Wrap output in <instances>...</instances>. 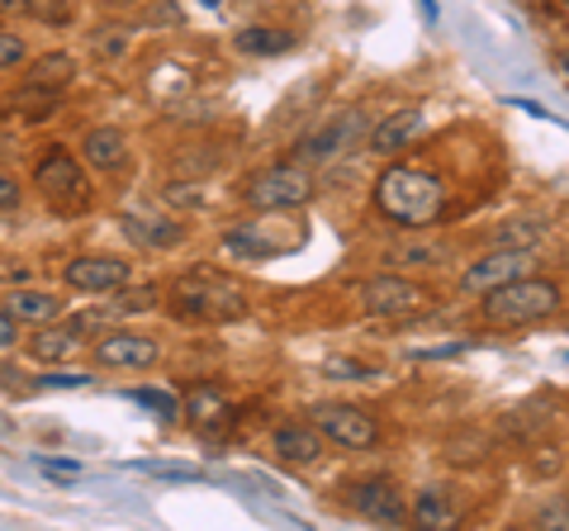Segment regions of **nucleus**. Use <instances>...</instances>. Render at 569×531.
Returning <instances> with one entry per match:
<instances>
[{
  "label": "nucleus",
  "mask_w": 569,
  "mask_h": 531,
  "mask_svg": "<svg viewBox=\"0 0 569 531\" xmlns=\"http://www.w3.org/2000/svg\"><path fill=\"white\" fill-rule=\"evenodd\" d=\"M133 266L123 257H71L67 261V290H81V294H114L119 285H129Z\"/></svg>",
  "instance_id": "12"
},
{
  "label": "nucleus",
  "mask_w": 569,
  "mask_h": 531,
  "mask_svg": "<svg viewBox=\"0 0 569 531\" xmlns=\"http://www.w3.org/2000/svg\"><path fill=\"white\" fill-rule=\"evenodd\" d=\"M370 133V114L366 110H337L328 114L318 129H309L295 143V162L299 167H328L337 157H347L351 148H361V138Z\"/></svg>",
  "instance_id": "5"
},
{
  "label": "nucleus",
  "mask_w": 569,
  "mask_h": 531,
  "mask_svg": "<svg viewBox=\"0 0 569 531\" xmlns=\"http://www.w3.org/2000/svg\"><path fill=\"white\" fill-rule=\"evenodd\" d=\"M91 48L100 52V58H119V52L129 48V29H119V24L96 29V33H91Z\"/></svg>",
  "instance_id": "28"
},
{
  "label": "nucleus",
  "mask_w": 569,
  "mask_h": 531,
  "mask_svg": "<svg viewBox=\"0 0 569 531\" xmlns=\"http://www.w3.org/2000/svg\"><path fill=\"white\" fill-rule=\"evenodd\" d=\"M104 6H148V0H104Z\"/></svg>",
  "instance_id": "40"
},
{
  "label": "nucleus",
  "mask_w": 569,
  "mask_h": 531,
  "mask_svg": "<svg viewBox=\"0 0 569 531\" xmlns=\"http://www.w3.org/2000/svg\"><path fill=\"white\" fill-rule=\"evenodd\" d=\"M20 328H24L20 318H14L10 309H0V357H6V351H14V347H20V338H24Z\"/></svg>",
  "instance_id": "32"
},
{
  "label": "nucleus",
  "mask_w": 569,
  "mask_h": 531,
  "mask_svg": "<svg viewBox=\"0 0 569 531\" xmlns=\"http://www.w3.org/2000/svg\"><path fill=\"white\" fill-rule=\"evenodd\" d=\"M114 294H119L114 299L119 313H148V309H157V285H119Z\"/></svg>",
  "instance_id": "27"
},
{
  "label": "nucleus",
  "mask_w": 569,
  "mask_h": 531,
  "mask_svg": "<svg viewBox=\"0 0 569 531\" xmlns=\"http://www.w3.org/2000/svg\"><path fill=\"white\" fill-rule=\"evenodd\" d=\"M39 470H43V474H62V480H71V474H81L77 460H48V455H39Z\"/></svg>",
  "instance_id": "36"
},
{
  "label": "nucleus",
  "mask_w": 569,
  "mask_h": 531,
  "mask_svg": "<svg viewBox=\"0 0 569 531\" xmlns=\"http://www.w3.org/2000/svg\"><path fill=\"white\" fill-rule=\"evenodd\" d=\"M295 247H305V223L290 219V209H266V219H247L238 228H228L223 238V252L238 257V261H271L280 252H295Z\"/></svg>",
  "instance_id": "3"
},
{
  "label": "nucleus",
  "mask_w": 569,
  "mask_h": 531,
  "mask_svg": "<svg viewBox=\"0 0 569 531\" xmlns=\"http://www.w3.org/2000/svg\"><path fill=\"white\" fill-rule=\"evenodd\" d=\"M556 62H560V72H565V77H569V48H565V52H560V58H556Z\"/></svg>",
  "instance_id": "41"
},
{
  "label": "nucleus",
  "mask_w": 569,
  "mask_h": 531,
  "mask_svg": "<svg viewBox=\"0 0 569 531\" xmlns=\"http://www.w3.org/2000/svg\"><path fill=\"white\" fill-rule=\"evenodd\" d=\"M181 409L190 413V422L200 432H219V428H228V418H233V403H228V394L213 384H194Z\"/></svg>",
  "instance_id": "18"
},
{
  "label": "nucleus",
  "mask_w": 569,
  "mask_h": 531,
  "mask_svg": "<svg viewBox=\"0 0 569 531\" xmlns=\"http://www.w3.org/2000/svg\"><path fill=\"white\" fill-rule=\"evenodd\" d=\"M133 403H138V409H152L157 418H176V413H181V399H176L171 389H152V384H138Z\"/></svg>",
  "instance_id": "26"
},
{
  "label": "nucleus",
  "mask_w": 569,
  "mask_h": 531,
  "mask_svg": "<svg viewBox=\"0 0 569 531\" xmlns=\"http://www.w3.org/2000/svg\"><path fill=\"white\" fill-rule=\"evenodd\" d=\"M24 10L33 14V20H43V24H62L71 14V0H24Z\"/></svg>",
  "instance_id": "29"
},
{
  "label": "nucleus",
  "mask_w": 569,
  "mask_h": 531,
  "mask_svg": "<svg viewBox=\"0 0 569 531\" xmlns=\"http://www.w3.org/2000/svg\"><path fill=\"white\" fill-rule=\"evenodd\" d=\"M323 441L318 437V428H280L276 432V455L284 460V465H313L318 455H323Z\"/></svg>",
  "instance_id": "20"
},
{
  "label": "nucleus",
  "mask_w": 569,
  "mask_h": 531,
  "mask_svg": "<svg viewBox=\"0 0 569 531\" xmlns=\"http://www.w3.org/2000/svg\"><path fill=\"white\" fill-rule=\"evenodd\" d=\"M479 299H485V318L493 328H522V323H537V318L560 309V285L527 271V275L508 280V285H498Z\"/></svg>",
  "instance_id": "2"
},
{
  "label": "nucleus",
  "mask_w": 569,
  "mask_h": 531,
  "mask_svg": "<svg viewBox=\"0 0 569 531\" xmlns=\"http://www.w3.org/2000/svg\"><path fill=\"white\" fill-rule=\"evenodd\" d=\"M546 238V228L541 223H503L493 233V247H518V252H531Z\"/></svg>",
  "instance_id": "25"
},
{
  "label": "nucleus",
  "mask_w": 569,
  "mask_h": 531,
  "mask_svg": "<svg viewBox=\"0 0 569 531\" xmlns=\"http://www.w3.org/2000/svg\"><path fill=\"white\" fill-rule=\"evenodd\" d=\"M531 271V252H518V247H493L489 257L470 261L466 271H460V294H489L498 285H508V280H518Z\"/></svg>",
  "instance_id": "10"
},
{
  "label": "nucleus",
  "mask_w": 569,
  "mask_h": 531,
  "mask_svg": "<svg viewBox=\"0 0 569 531\" xmlns=\"http://www.w3.org/2000/svg\"><path fill=\"white\" fill-rule=\"evenodd\" d=\"M418 6H422V20L437 24V0H418Z\"/></svg>",
  "instance_id": "38"
},
{
  "label": "nucleus",
  "mask_w": 569,
  "mask_h": 531,
  "mask_svg": "<svg viewBox=\"0 0 569 531\" xmlns=\"http://www.w3.org/2000/svg\"><path fill=\"white\" fill-rule=\"evenodd\" d=\"M537 522H541V527H569V499L546 503V508L537 512Z\"/></svg>",
  "instance_id": "35"
},
{
  "label": "nucleus",
  "mask_w": 569,
  "mask_h": 531,
  "mask_svg": "<svg viewBox=\"0 0 569 531\" xmlns=\"http://www.w3.org/2000/svg\"><path fill=\"white\" fill-rule=\"evenodd\" d=\"M242 200L261 209V214L266 209H305L313 200V176L299 162H276L242 186Z\"/></svg>",
  "instance_id": "6"
},
{
  "label": "nucleus",
  "mask_w": 569,
  "mask_h": 531,
  "mask_svg": "<svg viewBox=\"0 0 569 531\" xmlns=\"http://www.w3.org/2000/svg\"><path fill=\"white\" fill-rule=\"evenodd\" d=\"M422 129V110L418 104H408V110H395V114H385L380 123H370V133H366V143L370 152H380V157H395L399 148H408L418 138Z\"/></svg>",
  "instance_id": "15"
},
{
  "label": "nucleus",
  "mask_w": 569,
  "mask_h": 531,
  "mask_svg": "<svg viewBox=\"0 0 569 531\" xmlns=\"http://www.w3.org/2000/svg\"><path fill=\"white\" fill-rule=\"evenodd\" d=\"M171 304H176V313L200 318V323H233V318L247 313V294L233 280H223L213 271H190L186 280L171 285Z\"/></svg>",
  "instance_id": "4"
},
{
  "label": "nucleus",
  "mask_w": 569,
  "mask_h": 531,
  "mask_svg": "<svg viewBox=\"0 0 569 531\" xmlns=\"http://www.w3.org/2000/svg\"><path fill=\"white\" fill-rule=\"evenodd\" d=\"M24 10V0H0V14H20Z\"/></svg>",
  "instance_id": "39"
},
{
  "label": "nucleus",
  "mask_w": 569,
  "mask_h": 531,
  "mask_svg": "<svg viewBox=\"0 0 569 531\" xmlns=\"http://www.w3.org/2000/svg\"><path fill=\"white\" fill-rule=\"evenodd\" d=\"M447 257H451V242H441V238H399L389 247V261H399V266H441Z\"/></svg>",
  "instance_id": "22"
},
{
  "label": "nucleus",
  "mask_w": 569,
  "mask_h": 531,
  "mask_svg": "<svg viewBox=\"0 0 569 531\" xmlns=\"http://www.w3.org/2000/svg\"><path fill=\"white\" fill-rule=\"evenodd\" d=\"M91 384V375H77V370H52V375H39V389H81Z\"/></svg>",
  "instance_id": "33"
},
{
  "label": "nucleus",
  "mask_w": 569,
  "mask_h": 531,
  "mask_svg": "<svg viewBox=\"0 0 569 531\" xmlns=\"http://www.w3.org/2000/svg\"><path fill=\"white\" fill-rule=\"evenodd\" d=\"M347 503L361 512V518L380 522V527H403L408 522V503H403V489L399 480H385V474H376V480H361L347 489Z\"/></svg>",
  "instance_id": "11"
},
{
  "label": "nucleus",
  "mask_w": 569,
  "mask_h": 531,
  "mask_svg": "<svg viewBox=\"0 0 569 531\" xmlns=\"http://www.w3.org/2000/svg\"><path fill=\"white\" fill-rule=\"evenodd\" d=\"M157 357H162V347H157V338H148V332H110V338L96 342V365L104 370H148L157 365Z\"/></svg>",
  "instance_id": "13"
},
{
  "label": "nucleus",
  "mask_w": 569,
  "mask_h": 531,
  "mask_svg": "<svg viewBox=\"0 0 569 531\" xmlns=\"http://www.w3.org/2000/svg\"><path fill=\"white\" fill-rule=\"evenodd\" d=\"M20 204H24V186L0 171V214H6V209H20Z\"/></svg>",
  "instance_id": "34"
},
{
  "label": "nucleus",
  "mask_w": 569,
  "mask_h": 531,
  "mask_svg": "<svg viewBox=\"0 0 569 531\" xmlns=\"http://www.w3.org/2000/svg\"><path fill=\"white\" fill-rule=\"evenodd\" d=\"M33 186H39L43 200L58 204V209L86 204V171H81L77 157L62 152V148H52V152L39 157V167H33Z\"/></svg>",
  "instance_id": "8"
},
{
  "label": "nucleus",
  "mask_w": 569,
  "mask_h": 531,
  "mask_svg": "<svg viewBox=\"0 0 569 531\" xmlns=\"http://www.w3.org/2000/svg\"><path fill=\"white\" fill-rule=\"evenodd\" d=\"M328 370H337V380H370V370L356 361H328Z\"/></svg>",
  "instance_id": "37"
},
{
  "label": "nucleus",
  "mask_w": 569,
  "mask_h": 531,
  "mask_svg": "<svg viewBox=\"0 0 569 531\" xmlns=\"http://www.w3.org/2000/svg\"><path fill=\"white\" fill-rule=\"evenodd\" d=\"M29 58V48L20 33H0V72H14V67H24Z\"/></svg>",
  "instance_id": "30"
},
{
  "label": "nucleus",
  "mask_w": 569,
  "mask_h": 531,
  "mask_svg": "<svg viewBox=\"0 0 569 531\" xmlns=\"http://www.w3.org/2000/svg\"><path fill=\"white\" fill-rule=\"evenodd\" d=\"M295 39L284 29H242L238 39H233V48L238 52H247V58H276V52H284Z\"/></svg>",
  "instance_id": "23"
},
{
  "label": "nucleus",
  "mask_w": 569,
  "mask_h": 531,
  "mask_svg": "<svg viewBox=\"0 0 569 531\" xmlns=\"http://www.w3.org/2000/svg\"><path fill=\"white\" fill-rule=\"evenodd\" d=\"M167 200L186 204V209H200V204H209V190L200 181H181V186H167Z\"/></svg>",
  "instance_id": "31"
},
{
  "label": "nucleus",
  "mask_w": 569,
  "mask_h": 531,
  "mask_svg": "<svg viewBox=\"0 0 569 531\" xmlns=\"http://www.w3.org/2000/svg\"><path fill=\"white\" fill-rule=\"evenodd\" d=\"M432 290L418 285V280L408 275H376L366 280L361 290H356V304H361V313L370 318H418L432 309Z\"/></svg>",
  "instance_id": "7"
},
{
  "label": "nucleus",
  "mask_w": 569,
  "mask_h": 531,
  "mask_svg": "<svg viewBox=\"0 0 569 531\" xmlns=\"http://www.w3.org/2000/svg\"><path fill=\"white\" fill-rule=\"evenodd\" d=\"M71 81H77V58H71V52H43V58H33L24 67L20 91L24 96H58Z\"/></svg>",
  "instance_id": "14"
},
{
  "label": "nucleus",
  "mask_w": 569,
  "mask_h": 531,
  "mask_svg": "<svg viewBox=\"0 0 569 531\" xmlns=\"http://www.w3.org/2000/svg\"><path fill=\"white\" fill-rule=\"evenodd\" d=\"M81 157L91 171H123L129 167V133L114 129V123H100L81 138Z\"/></svg>",
  "instance_id": "16"
},
{
  "label": "nucleus",
  "mask_w": 569,
  "mask_h": 531,
  "mask_svg": "<svg viewBox=\"0 0 569 531\" xmlns=\"http://www.w3.org/2000/svg\"><path fill=\"white\" fill-rule=\"evenodd\" d=\"M376 204L385 219L403 228H432L447 214V181L422 167H389L376 186Z\"/></svg>",
  "instance_id": "1"
},
{
  "label": "nucleus",
  "mask_w": 569,
  "mask_h": 531,
  "mask_svg": "<svg viewBox=\"0 0 569 531\" xmlns=\"http://www.w3.org/2000/svg\"><path fill=\"white\" fill-rule=\"evenodd\" d=\"M200 6H204V10H219V6H223V0H200Z\"/></svg>",
  "instance_id": "42"
},
{
  "label": "nucleus",
  "mask_w": 569,
  "mask_h": 531,
  "mask_svg": "<svg viewBox=\"0 0 569 531\" xmlns=\"http://www.w3.org/2000/svg\"><path fill=\"white\" fill-rule=\"evenodd\" d=\"M20 323H52V318L67 313V299H58L52 290H14L6 304Z\"/></svg>",
  "instance_id": "19"
},
{
  "label": "nucleus",
  "mask_w": 569,
  "mask_h": 531,
  "mask_svg": "<svg viewBox=\"0 0 569 531\" xmlns=\"http://www.w3.org/2000/svg\"><path fill=\"white\" fill-rule=\"evenodd\" d=\"M313 428L328 441H337L342 451H366V447H376V437H380L376 418H370L366 409H356V403H318Z\"/></svg>",
  "instance_id": "9"
},
{
  "label": "nucleus",
  "mask_w": 569,
  "mask_h": 531,
  "mask_svg": "<svg viewBox=\"0 0 569 531\" xmlns=\"http://www.w3.org/2000/svg\"><path fill=\"white\" fill-rule=\"evenodd\" d=\"M408 518H413L418 527H451L456 522V508H451V493L441 484H427L418 489L413 508H408Z\"/></svg>",
  "instance_id": "21"
},
{
  "label": "nucleus",
  "mask_w": 569,
  "mask_h": 531,
  "mask_svg": "<svg viewBox=\"0 0 569 531\" xmlns=\"http://www.w3.org/2000/svg\"><path fill=\"white\" fill-rule=\"evenodd\" d=\"M129 238H142L148 247H176L186 238L181 223H167V219H133L129 214Z\"/></svg>",
  "instance_id": "24"
},
{
  "label": "nucleus",
  "mask_w": 569,
  "mask_h": 531,
  "mask_svg": "<svg viewBox=\"0 0 569 531\" xmlns=\"http://www.w3.org/2000/svg\"><path fill=\"white\" fill-rule=\"evenodd\" d=\"M81 332H86L81 318H77V323H39V332H33L24 347H29V357L39 365H62L71 351L81 347Z\"/></svg>",
  "instance_id": "17"
}]
</instances>
